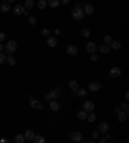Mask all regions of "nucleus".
I'll use <instances>...</instances> for the list:
<instances>
[{
    "instance_id": "f257e3e1",
    "label": "nucleus",
    "mask_w": 129,
    "mask_h": 143,
    "mask_svg": "<svg viewBox=\"0 0 129 143\" xmlns=\"http://www.w3.org/2000/svg\"><path fill=\"white\" fill-rule=\"evenodd\" d=\"M17 41H14V40H10V41H8L7 44H5V46H4V49H5V54H8V56H12L16 50H17Z\"/></svg>"
},
{
    "instance_id": "f03ea898",
    "label": "nucleus",
    "mask_w": 129,
    "mask_h": 143,
    "mask_svg": "<svg viewBox=\"0 0 129 143\" xmlns=\"http://www.w3.org/2000/svg\"><path fill=\"white\" fill-rule=\"evenodd\" d=\"M71 16L75 21H81L84 18V10L80 6H75V9L71 12Z\"/></svg>"
},
{
    "instance_id": "7ed1b4c3",
    "label": "nucleus",
    "mask_w": 129,
    "mask_h": 143,
    "mask_svg": "<svg viewBox=\"0 0 129 143\" xmlns=\"http://www.w3.org/2000/svg\"><path fill=\"white\" fill-rule=\"evenodd\" d=\"M70 139L74 142H80L83 139V134L80 132H72V133H70Z\"/></svg>"
},
{
    "instance_id": "20e7f679",
    "label": "nucleus",
    "mask_w": 129,
    "mask_h": 143,
    "mask_svg": "<svg viewBox=\"0 0 129 143\" xmlns=\"http://www.w3.org/2000/svg\"><path fill=\"white\" fill-rule=\"evenodd\" d=\"M83 108H84V111H87V112H92V111H94V103H93L92 101H85V102L83 103Z\"/></svg>"
},
{
    "instance_id": "39448f33",
    "label": "nucleus",
    "mask_w": 129,
    "mask_h": 143,
    "mask_svg": "<svg viewBox=\"0 0 129 143\" xmlns=\"http://www.w3.org/2000/svg\"><path fill=\"white\" fill-rule=\"evenodd\" d=\"M108 130H110V124L108 122L103 121V122H101L98 125V132H101V133H108Z\"/></svg>"
},
{
    "instance_id": "423d86ee",
    "label": "nucleus",
    "mask_w": 129,
    "mask_h": 143,
    "mask_svg": "<svg viewBox=\"0 0 129 143\" xmlns=\"http://www.w3.org/2000/svg\"><path fill=\"white\" fill-rule=\"evenodd\" d=\"M85 49H87V52L88 53H94L97 50V45H96V43H93V41H89L87 45H85Z\"/></svg>"
},
{
    "instance_id": "0eeeda50",
    "label": "nucleus",
    "mask_w": 129,
    "mask_h": 143,
    "mask_svg": "<svg viewBox=\"0 0 129 143\" xmlns=\"http://www.w3.org/2000/svg\"><path fill=\"white\" fill-rule=\"evenodd\" d=\"M94 13V8L92 4H85L84 5V14H88V16H92Z\"/></svg>"
},
{
    "instance_id": "6e6552de",
    "label": "nucleus",
    "mask_w": 129,
    "mask_h": 143,
    "mask_svg": "<svg viewBox=\"0 0 129 143\" xmlns=\"http://www.w3.org/2000/svg\"><path fill=\"white\" fill-rule=\"evenodd\" d=\"M120 75H121V70L119 67H112L110 70V76L111 77H119Z\"/></svg>"
},
{
    "instance_id": "1a4fd4ad",
    "label": "nucleus",
    "mask_w": 129,
    "mask_h": 143,
    "mask_svg": "<svg viewBox=\"0 0 129 143\" xmlns=\"http://www.w3.org/2000/svg\"><path fill=\"white\" fill-rule=\"evenodd\" d=\"M23 12H25V6H23V5H21V4L16 5V6H14V9H13V13H14L16 16H21Z\"/></svg>"
},
{
    "instance_id": "9d476101",
    "label": "nucleus",
    "mask_w": 129,
    "mask_h": 143,
    "mask_svg": "<svg viewBox=\"0 0 129 143\" xmlns=\"http://www.w3.org/2000/svg\"><path fill=\"white\" fill-rule=\"evenodd\" d=\"M127 116H128V112H125V111H123V110H120V111L118 112V120H119L120 122H124V121L127 120Z\"/></svg>"
},
{
    "instance_id": "9b49d317",
    "label": "nucleus",
    "mask_w": 129,
    "mask_h": 143,
    "mask_svg": "<svg viewBox=\"0 0 129 143\" xmlns=\"http://www.w3.org/2000/svg\"><path fill=\"white\" fill-rule=\"evenodd\" d=\"M88 89H89V90H92V92H97V90H99V89H101V84H99V83H96V81L89 83Z\"/></svg>"
},
{
    "instance_id": "f8f14e48",
    "label": "nucleus",
    "mask_w": 129,
    "mask_h": 143,
    "mask_svg": "<svg viewBox=\"0 0 129 143\" xmlns=\"http://www.w3.org/2000/svg\"><path fill=\"white\" fill-rule=\"evenodd\" d=\"M47 44H48L50 48H54V46H57V39H56L54 36H48Z\"/></svg>"
},
{
    "instance_id": "ddd939ff",
    "label": "nucleus",
    "mask_w": 129,
    "mask_h": 143,
    "mask_svg": "<svg viewBox=\"0 0 129 143\" xmlns=\"http://www.w3.org/2000/svg\"><path fill=\"white\" fill-rule=\"evenodd\" d=\"M8 10H10V4H9V1H4L0 5V12L1 13H7Z\"/></svg>"
},
{
    "instance_id": "4468645a",
    "label": "nucleus",
    "mask_w": 129,
    "mask_h": 143,
    "mask_svg": "<svg viewBox=\"0 0 129 143\" xmlns=\"http://www.w3.org/2000/svg\"><path fill=\"white\" fill-rule=\"evenodd\" d=\"M66 52H67L68 56H75V54L78 53V48H76L75 45H68L67 49H66Z\"/></svg>"
},
{
    "instance_id": "2eb2a0df",
    "label": "nucleus",
    "mask_w": 129,
    "mask_h": 143,
    "mask_svg": "<svg viewBox=\"0 0 129 143\" xmlns=\"http://www.w3.org/2000/svg\"><path fill=\"white\" fill-rule=\"evenodd\" d=\"M29 99H30V106H31L32 108H39V110H43V106H41V105H40L36 99H34L32 97H30Z\"/></svg>"
},
{
    "instance_id": "dca6fc26",
    "label": "nucleus",
    "mask_w": 129,
    "mask_h": 143,
    "mask_svg": "<svg viewBox=\"0 0 129 143\" xmlns=\"http://www.w3.org/2000/svg\"><path fill=\"white\" fill-rule=\"evenodd\" d=\"M68 86H70V89H71L72 92H78V89H79V84H78L75 80H70V81H68Z\"/></svg>"
},
{
    "instance_id": "f3484780",
    "label": "nucleus",
    "mask_w": 129,
    "mask_h": 143,
    "mask_svg": "<svg viewBox=\"0 0 129 143\" xmlns=\"http://www.w3.org/2000/svg\"><path fill=\"white\" fill-rule=\"evenodd\" d=\"M34 132L32 130H27L25 134H23V137H25V141H29V142H31L32 139H34Z\"/></svg>"
},
{
    "instance_id": "a211bd4d",
    "label": "nucleus",
    "mask_w": 129,
    "mask_h": 143,
    "mask_svg": "<svg viewBox=\"0 0 129 143\" xmlns=\"http://www.w3.org/2000/svg\"><path fill=\"white\" fill-rule=\"evenodd\" d=\"M99 50H101V53H108L111 50V48L108 44H102V45H99Z\"/></svg>"
},
{
    "instance_id": "6ab92c4d",
    "label": "nucleus",
    "mask_w": 129,
    "mask_h": 143,
    "mask_svg": "<svg viewBox=\"0 0 129 143\" xmlns=\"http://www.w3.org/2000/svg\"><path fill=\"white\" fill-rule=\"evenodd\" d=\"M87 111H84V110H81V111H79L78 113H76V117L79 119V120H85L87 119Z\"/></svg>"
},
{
    "instance_id": "aec40b11",
    "label": "nucleus",
    "mask_w": 129,
    "mask_h": 143,
    "mask_svg": "<svg viewBox=\"0 0 129 143\" xmlns=\"http://www.w3.org/2000/svg\"><path fill=\"white\" fill-rule=\"evenodd\" d=\"M49 106H50V110H52V111H54V112L60 110V103H58L57 101H52V102L49 103Z\"/></svg>"
},
{
    "instance_id": "412c9836",
    "label": "nucleus",
    "mask_w": 129,
    "mask_h": 143,
    "mask_svg": "<svg viewBox=\"0 0 129 143\" xmlns=\"http://www.w3.org/2000/svg\"><path fill=\"white\" fill-rule=\"evenodd\" d=\"M87 119H88L89 122H94L97 119L96 113H93V111H92V112H88V113H87Z\"/></svg>"
},
{
    "instance_id": "4be33fe9",
    "label": "nucleus",
    "mask_w": 129,
    "mask_h": 143,
    "mask_svg": "<svg viewBox=\"0 0 129 143\" xmlns=\"http://www.w3.org/2000/svg\"><path fill=\"white\" fill-rule=\"evenodd\" d=\"M111 48L114 49V50H119L120 48H121V44H120V41H111Z\"/></svg>"
},
{
    "instance_id": "5701e85b",
    "label": "nucleus",
    "mask_w": 129,
    "mask_h": 143,
    "mask_svg": "<svg viewBox=\"0 0 129 143\" xmlns=\"http://www.w3.org/2000/svg\"><path fill=\"white\" fill-rule=\"evenodd\" d=\"M5 62H7V63H8L9 66H14V65H16V58H14L13 56H8V57H7V61H5Z\"/></svg>"
},
{
    "instance_id": "b1692460",
    "label": "nucleus",
    "mask_w": 129,
    "mask_h": 143,
    "mask_svg": "<svg viewBox=\"0 0 129 143\" xmlns=\"http://www.w3.org/2000/svg\"><path fill=\"white\" fill-rule=\"evenodd\" d=\"M60 0H48V3L47 4H49V6L50 8H57L58 5H60Z\"/></svg>"
},
{
    "instance_id": "393cba45",
    "label": "nucleus",
    "mask_w": 129,
    "mask_h": 143,
    "mask_svg": "<svg viewBox=\"0 0 129 143\" xmlns=\"http://www.w3.org/2000/svg\"><path fill=\"white\" fill-rule=\"evenodd\" d=\"M32 141H34L35 143H44L45 142V138L37 134V135H34V139H32Z\"/></svg>"
},
{
    "instance_id": "a878e982",
    "label": "nucleus",
    "mask_w": 129,
    "mask_h": 143,
    "mask_svg": "<svg viewBox=\"0 0 129 143\" xmlns=\"http://www.w3.org/2000/svg\"><path fill=\"white\" fill-rule=\"evenodd\" d=\"M47 0H39V3H37V6H39V9H45L47 8Z\"/></svg>"
},
{
    "instance_id": "bb28decb",
    "label": "nucleus",
    "mask_w": 129,
    "mask_h": 143,
    "mask_svg": "<svg viewBox=\"0 0 129 143\" xmlns=\"http://www.w3.org/2000/svg\"><path fill=\"white\" fill-rule=\"evenodd\" d=\"M80 35L83 36V37H89V36H91V31H89L88 29H83V30L80 31Z\"/></svg>"
},
{
    "instance_id": "cd10ccee",
    "label": "nucleus",
    "mask_w": 129,
    "mask_h": 143,
    "mask_svg": "<svg viewBox=\"0 0 129 143\" xmlns=\"http://www.w3.org/2000/svg\"><path fill=\"white\" fill-rule=\"evenodd\" d=\"M25 8H27V9H32V6H34V0H25V5H23Z\"/></svg>"
},
{
    "instance_id": "c85d7f7f",
    "label": "nucleus",
    "mask_w": 129,
    "mask_h": 143,
    "mask_svg": "<svg viewBox=\"0 0 129 143\" xmlns=\"http://www.w3.org/2000/svg\"><path fill=\"white\" fill-rule=\"evenodd\" d=\"M60 93H61V89H58V88H56L52 93H50V97L52 98H57L58 96H60Z\"/></svg>"
},
{
    "instance_id": "c756f323",
    "label": "nucleus",
    "mask_w": 129,
    "mask_h": 143,
    "mask_svg": "<svg viewBox=\"0 0 129 143\" xmlns=\"http://www.w3.org/2000/svg\"><path fill=\"white\" fill-rule=\"evenodd\" d=\"M14 141H16L17 143H23V142H25V137H23L22 134H18V135H16Z\"/></svg>"
},
{
    "instance_id": "7c9ffc66",
    "label": "nucleus",
    "mask_w": 129,
    "mask_h": 143,
    "mask_svg": "<svg viewBox=\"0 0 129 143\" xmlns=\"http://www.w3.org/2000/svg\"><path fill=\"white\" fill-rule=\"evenodd\" d=\"M103 41H105V44H111V41H112V36L111 35H106L105 37H103Z\"/></svg>"
},
{
    "instance_id": "2f4dec72",
    "label": "nucleus",
    "mask_w": 129,
    "mask_h": 143,
    "mask_svg": "<svg viewBox=\"0 0 129 143\" xmlns=\"http://www.w3.org/2000/svg\"><path fill=\"white\" fill-rule=\"evenodd\" d=\"M5 61H7V54H5V53H1V52H0V65L5 63Z\"/></svg>"
},
{
    "instance_id": "473e14b6",
    "label": "nucleus",
    "mask_w": 129,
    "mask_h": 143,
    "mask_svg": "<svg viewBox=\"0 0 129 143\" xmlns=\"http://www.w3.org/2000/svg\"><path fill=\"white\" fill-rule=\"evenodd\" d=\"M120 108H121L123 111H125V112H129V106H128V102L125 101L124 103H121V106H120Z\"/></svg>"
},
{
    "instance_id": "72a5a7b5",
    "label": "nucleus",
    "mask_w": 129,
    "mask_h": 143,
    "mask_svg": "<svg viewBox=\"0 0 129 143\" xmlns=\"http://www.w3.org/2000/svg\"><path fill=\"white\" fill-rule=\"evenodd\" d=\"M29 25H31V26H35L36 25V18L31 16V17H29Z\"/></svg>"
},
{
    "instance_id": "f704fd0d",
    "label": "nucleus",
    "mask_w": 129,
    "mask_h": 143,
    "mask_svg": "<svg viewBox=\"0 0 129 143\" xmlns=\"http://www.w3.org/2000/svg\"><path fill=\"white\" fill-rule=\"evenodd\" d=\"M78 94H79L80 97H85V96H87V90H85V89H78Z\"/></svg>"
},
{
    "instance_id": "c9c22d12",
    "label": "nucleus",
    "mask_w": 129,
    "mask_h": 143,
    "mask_svg": "<svg viewBox=\"0 0 129 143\" xmlns=\"http://www.w3.org/2000/svg\"><path fill=\"white\" fill-rule=\"evenodd\" d=\"M41 34L48 37V36H50V31H49V29H43V30H41Z\"/></svg>"
},
{
    "instance_id": "e433bc0d",
    "label": "nucleus",
    "mask_w": 129,
    "mask_h": 143,
    "mask_svg": "<svg viewBox=\"0 0 129 143\" xmlns=\"http://www.w3.org/2000/svg\"><path fill=\"white\" fill-rule=\"evenodd\" d=\"M98 134H99V132H98V130H93V132H92V137H93V139L98 138Z\"/></svg>"
},
{
    "instance_id": "4c0bfd02",
    "label": "nucleus",
    "mask_w": 129,
    "mask_h": 143,
    "mask_svg": "<svg viewBox=\"0 0 129 143\" xmlns=\"http://www.w3.org/2000/svg\"><path fill=\"white\" fill-rule=\"evenodd\" d=\"M91 59L96 62V61H98V56H97V54H94V53H92V54H91Z\"/></svg>"
},
{
    "instance_id": "58836bf2",
    "label": "nucleus",
    "mask_w": 129,
    "mask_h": 143,
    "mask_svg": "<svg viewBox=\"0 0 129 143\" xmlns=\"http://www.w3.org/2000/svg\"><path fill=\"white\" fill-rule=\"evenodd\" d=\"M1 41H5V34L4 32H0V43Z\"/></svg>"
},
{
    "instance_id": "ea45409f",
    "label": "nucleus",
    "mask_w": 129,
    "mask_h": 143,
    "mask_svg": "<svg viewBox=\"0 0 129 143\" xmlns=\"http://www.w3.org/2000/svg\"><path fill=\"white\" fill-rule=\"evenodd\" d=\"M63 5H67V4H70V0H60Z\"/></svg>"
},
{
    "instance_id": "a19ab883",
    "label": "nucleus",
    "mask_w": 129,
    "mask_h": 143,
    "mask_svg": "<svg viewBox=\"0 0 129 143\" xmlns=\"http://www.w3.org/2000/svg\"><path fill=\"white\" fill-rule=\"evenodd\" d=\"M128 99H129V92H127V93H125V101L128 102Z\"/></svg>"
},
{
    "instance_id": "79ce46f5",
    "label": "nucleus",
    "mask_w": 129,
    "mask_h": 143,
    "mask_svg": "<svg viewBox=\"0 0 129 143\" xmlns=\"http://www.w3.org/2000/svg\"><path fill=\"white\" fill-rule=\"evenodd\" d=\"M54 32H56V34H57V35H60V34H61V32H62V31H61V30H60V29H57V30H56V31H54Z\"/></svg>"
},
{
    "instance_id": "37998d69",
    "label": "nucleus",
    "mask_w": 129,
    "mask_h": 143,
    "mask_svg": "<svg viewBox=\"0 0 129 143\" xmlns=\"http://www.w3.org/2000/svg\"><path fill=\"white\" fill-rule=\"evenodd\" d=\"M45 99H52V97H50V94H47V96H45Z\"/></svg>"
},
{
    "instance_id": "c03bdc74",
    "label": "nucleus",
    "mask_w": 129,
    "mask_h": 143,
    "mask_svg": "<svg viewBox=\"0 0 129 143\" xmlns=\"http://www.w3.org/2000/svg\"><path fill=\"white\" fill-rule=\"evenodd\" d=\"M3 50H4V45L0 43V52H3Z\"/></svg>"
},
{
    "instance_id": "a18cd8bd",
    "label": "nucleus",
    "mask_w": 129,
    "mask_h": 143,
    "mask_svg": "<svg viewBox=\"0 0 129 143\" xmlns=\"http://www.w3.org/2000/svg\"><path fill=\"white\" fill-rule=\"evenodd\" d=\"M8 1H9V3H13V1H16V0H8Z\"/></svg>"
}]
</instances>
